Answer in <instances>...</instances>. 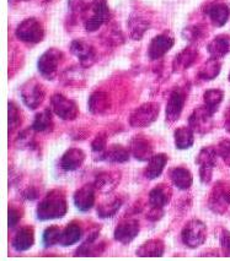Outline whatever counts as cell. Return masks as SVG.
<instances>
[{"label":"cell","instance_id":"cell-51","mask_svg":"<svg viewBox=\"0 0 230 261\" xmlns=\"http://www.w3.org/2000/svg\"><path fill=\"white\" fill-rule=\"evenodd\" d=\"M229 81H230V74H229Z\"/></svg>","mask_w":230,"mask_h":261},{"label":"cell","instance_id":"cell-47","mask_svg":"<svg viewBox=\"0 0 230 261\" xmlns=\"http://www.w3.org/2000/svg\"><path fill=\"white\" fill-rule=\"evenodd\" d=\"M22 198L25 200H29V201L37 200L38 198H40V191H38L37 188L29 187L22 191Z\"/></svg>","mask_w":230,"mask_h":261},{"label":"cell","instance_id":"cell-15","mask_svg":"<svg viewBox=\"0 0 230 261\" xmlns=\"http://www.w3.org/2000/svg\"><path fill=\"white\" fill-rule=\"evenodd\" d=\"M100 234V229L95 228L91 232H89L86 239L83 242L80 247H78L77 250L74 251L75 256H99L105 251L106 243L100 242L96 243Z\"/></svg>","mask_w":230,"mask_h":261},{"label":"cell","instance_id":"cell-46","mask_svg":"<svg viewBox=\"0 0 230 261\" xmlns=\"http://www.w3.org/2000/svg\"><path fill=\"white\" fill-rule=\"evenodd\" d=\"M21 218H22V212L15 206L10 205V207H9V227L15 228L19 224Z\"/></svg>","mask_w":230,"mask_h":261},{"label":"cell","instance_id":"cell-1","mask_svg":"<svg viewBox=\"0 0 230 261\" xmlns=\"http://www.w3.org/2000/svg\"><path fill=\"white\" fill-rule=\"evenodd\" d=\"M68 211L65 194L59 189L48 191L36 208V216L38 221H51L63 218Z\"/></svg>","mask_w":230,"mask_h":261},{"label":"cell","instance_id":"cell-38","mask_svg":"<svg viewBox=\"0 0 230 261\" xmlns=\"http://www.w3.org/2000/svg\"><path fill=\"white\" fill-rule=\"evenodd\" d=\"M107 150V134L104 132L99 133L98 135L94 138V140L91 141V151H93V156H94V161L96 162H100L104 159V154Z\"/></svg>","mask_w":230,"mask_h":261},{"label":"cell","instance_id":"cell-32","mask_svg":"<svg viewBox=\"0 0 230 261\" xmlns=\"http://www.w3.org/2000/svg\"><path fill=\"white\" fill-rule=\"evenodd\" d=\"M131 156V151L128 148L122 146V145L113 144L106 150L102 161L107 163H113V165H121V163L128 162Z\"/></svg>","mask_w":230,"mask_h":261},{"label":"cell","instance_id":"cell-43","mask_svg":"<svg viewBox=\"0 0 230 261\" xmlns=\"http://www.w3.org/2000/svg\"><path fill=\"white\" fill-rule=\"evenodd\" d=\"M218 156L224 161L226 166L230 167V140L229 139H224L218 144L217 146Z\"/></svg>","mask_w":230,"mask_h":261},{"label":"cell","instance_id":"cell-6","mask_svg":"<svg viewBox=\"0 0 230 261\" xmlns=\"http://www.w3.org/2000/svg\"><path fill=\"white\" fill-rule=\"evenodd\" d=\"M20 95L24 105L31 111H35L43 102L44 97H46V90L40 81H37L36 79H31L22 85Z\"/></svg>","mask_w":230,"mask_h":261},{"label":"cell","instance_id":"cell-42","mask_svg":"<svg viewBox=\"0 0 230 261\" xmlns=\"http://www.w3.org/2000/svg\"><path fill=\"white\" fill-rule=\"evenodd\" d=\"M21 121V114L17 106L14 102H9V132L14 133L17 127L20 126Z\"/></svg>","mask_w":230,"mask_h":261},{"label":"cell","instance_id":"cell-9","mask_svg":"<svg viewBox=\"0 0 230 261\" xmlns=\"http://www.w3.org/2000/svg\"><path fill=\"white\" fill-rule=\"evenodd\" d=\"M208 207L214 214L224 215L230 207V187L224 181H218L208 198Z\"/></svg>","mask_w":230,"mask_h":261},{"label":"cell","instance_id":"cell-37","mask_svg":"<svg viewBox=\"0 0 230 261\" xmlns=\"http://www.w3.org/2000/svg\"><path fill=\"white\" fill-rule=\"evenodd\" d=\"M224 98V92L222 90L218 89H212L205 91L203 95V105L207 107L213 114H216L218 111V107H219L220 103L223 102Z\"/></svg>","mask_w":230,"mask_h":261},{"label":"cell","instance_id":"cell-5","mask_svg":"<svg viewBox=\"0 0 230 261\" xmlns=\"http://www.w3.org/2000/svg\"><path fill=\"white\" fill-rule=\"evenodd\" d=\"M89 9L91 10V16L87 17L84 22L87 32L98 31L100 27L110 22L111 11L107 5V0H93Z\"/></svg>","mask_w":230,"mask_h":261},{"label":"cell","instance_id":"cell-30","mask_svg":"<svg viewBox=\"0 0 230 261\" xmlns=\"http://www.w3.org/2000/svg\"><path fill=\"white\" fill-rule=\"evenodd\" d=\"M111 107L110 96L104 91H95L89 97V112L93 114H104Z\"/></svg>","mask_w":230,"mask_h":261},{"label":"cell","instance_id":"cell-35","mask_svg":"<svg viewBox=\"0 0 230 261\" xmlns=\"http://www.w3.org/2000/svg\"><path fill=\"white\" fill-rule=\"evenodd\" d=\"M123 205V200L121 198H111L110 200H106L98 206V215L100 218L106 220V218H112L116 216L117 212L121 210Z\"/></svg>","mask_w":230,"mask_h":261},{"label":"cell","instance_id":"cell-39","mask_svg":"<svg viewBox=\"0 0 230 261\" xmlns=\"http://www.w3.org/2000/svg\"><path fill=\"white\" fill-rule=\"evenodd\" d=\"M62 229L58 226L47 227L42 233V245L44 248H52L56 244H59Z\"/></svg>","mask_w":230,"mask_h":261},{"label":"cell","instance_id":"cell-36","mask_svg":"<svg viewBox=\"0 0 230 261\" xmlns=\"http://www.w3.org/2000/svg\"><path fill=\"white\" fill-rule=\"evenodd\" d=\"M220 69H222V63L219 62V59L210 58L207 62L203 63L201 69H199L198 77L202 79L203 81L214 80L219 75Z\"/></svg>","mask_w":230,"mask_h":261},{"label":"cell","instance_id":"cell-25","mask_svg":"<svg viewBox=\"0 0 230 261\" xmlns=\"http://www.w3.org/2000/svg\"><path fill=\"white\" fill-rule=\"evenodd\" d=\"M169 157L166 153H156L151 156V159L148 161V166L144 171L145 178L149 180H154L162 175L164 172L166 165H168Z\"/></svg>","mask_w":230,"mask_h":261},{"label":"cell","instance_id":"cell-49","mask_svg":"<svg viewBox=\"0 0 230 261\" xmlns=\"http://www.w3.org/2000/svg\"><path fill=\"white\" fill-rule=\"evenodd\" d=\"M224 125H225V130L230 134V105L228 106L225 111V115H224Z\"/></svg>","mask_w":230,"mask_h":261},{"label":"cell","instance_id":"cell-3","mask_svg":"<svg viewBox=\"0 0 230 261\" xmlns=\"http://www.w3.org/2000/svg\"><path fill=\"white\" fill-rule=\"evenodd\" d=\"M15 36L21 42L27 44H37L44 37L43 25L36 17H30L17 25Z\"/></svg>","mask_w":230,"mask_h":261},{"label":"cell","instance_id":"cell-44","mask_svg":"<svg viewBox=\"0 0 230 261\" xmlns=\"http://www.w3.org/2000/svg\"><path fill=\"white\" fill-rule=\"evenodd\" d=\"M69 10L74 16H79L89 9L90 4H86L85 0H69Z\"/></svg>","mask_w":230,"mask_h":261},{"label":"cell","instance_id":"cell-10","mask_svg":"<svg viewBox=\"0 0 230 261\" xmlns=\"http://www.w3.org/2000/svg\"><path fill=\"white\" fill-rule=\"evenodd\" d=\"M51 107H52L51 109L57 117L65 121L77 119L78 113H79L77 103L64 95H62V93H54L51 97Z\"/></svg>","mask_w":230,"mask_h":261},{"label":"cell","instance_id":"cell-2","mask_svg":"<svg viewBox=\"0 0 230 261\" xmlns=\"http://www.w3.org/2000/svg\"><path fill=\"white\" fill-rule=\"evenodd\" d=\"M207 239V226L201 220H191L181 230V242L185 247L196 249L204 244Z\"/></svg>","mask_w":230,"mask_h":261},{"label":"cell","instance_id":"cell-29","mask_svg":"<svg viewBox=\"0 0 230 261\" xmlns=\"http://www.w3.org/2000/svg\"><path fill=\"white\" fill-rule=\"evenodd\" d=\"M207 15L210 17L212 25L216 27H223L229 20L230 9L224 3H217V4L211 5L208 8Z\"/></svg>","mask_w":230,"mask_h":261},{"label":"cell","instance_id":"cell-18","mask_svg":"<svg viewBox=\"0 0 230 261\" xmlns=\"http://www.w3.org/2000/svg\"><path fill=\"white\" fill-rule=\"evenodd\" d=\"M96 189L95 185L87 183L74 193L73 195V201H74L75 207L80 212H87L90 211L95 205L96 200Z\"/></svg>","mask_w":230,"mask_h":261},{"label":"cell","instance_id":"cell-40","mask_svg":"<svg viewBox=\"0 0 230 261\" xmlns=\"http://www.w3.org/2000/svg\"><path fill=\"white\" fill-rule=\"evenodd\" d=\"M33 130L30 126V129L24 130L22 133H20L19 138L16 139V145L19 148L22 150H37L38 145L35 140V136H33Z\"/></svg>","mask_w":230,"mask_h":261},{"label":"cell","instance_id":"cell-50","mask_svg":"<svg viewBox=\"0 0 230 261\" xmlns=\"http://www.w3.org/2000/svg\"><path fill=\"white\" fill-rule=\"evenodd\" d=\"M19 2H29V0H19Z\"/></svg>","mask_w":230,"mask_h":261},{"label":"cell","instance_id":"cell-8","mask_svg":"<svg viewBox=\"0 0 230 261\" xmlns=\"http://www.w3.org/2000/svg\"><path fill=\"white\" fill-rule=\"evenodd\" d=\"M63 59V53L57 48H50L40 57L37 69L41 76L46 80H53L58 72V66Z\"/></svg>","mask_w":230,"mask_h":261},{"label":"cell","instance_id":"cell-31","mask_svg":"<svg viewBox=\"0 0 230 261\" xmlns=\"http://www.w3.org/2000/svg\"><path fill=\"white\" fill-rule=\"evenodd\" d=\"M165 253V243L162 239H150L137 249L135 255L141 257H160Z\"/></svg>","mask_w":230,"mask_h":261},{"label":"cell","instance_id":"cell-23","mask_svg":"<svg viewBox=\"0 0 230 261\" xmlns=\"http://www.w3.org/2000/svg\"><path fill=\"white\" fill-rule=\"evenodd\" d=\"M199 56L198 50L196 49L193 45H189L181 50L180 53L175 57L174 62H172V69L175 72H181L190 69L193 64L196 63L197 58Z\"/></svg>","mask_w":230,"mask_h":261},{"label":"cell","instance_id":"cell-24","mask_svg":"<svg viewBox=\"0 0 230 261\" xmlns=\"http://www.w3.org/2000/svg\"><path fill=\"white\" fill-rule=\"evenodd\" d=\"M169 178L178 190H189L193 184L192 173L185 167H174V168H171L169 171Z\"/></svg>","mask_w":230,"mask_h":261},{"label":"cell","instance_id":"cell-27","mask_svg":"<svg viewBox=\"0 0 230 261\" xmlns=\"http://www.w3.org/2000/svg\"><path fill=\"white\" fill-rule=\"evenodd\" d=\"M230 48V38L226 35L216 36L207 45V51L211 58L222 59L228 54Z\"/></svg>","mask_w":230,"mask_h":261},{"label":"cell","instance_id":"cell-7","mask_svg":"<svg viewBox=\"0 0 230 261\" xmlns=\"http://www.w3.org/2000/svg\"><path fill=\"white\" fill-rule=\"evenodd\" d=\"M218 152L216 147H203L196 157V163L199 167V179L202 184H210L213 177V169L218 163Z\"/></svg>","mask_w":230,"mask_h":261},{"label":"cell","instance_id":"cell-16","mask_svg":"<svg viewBox=\"0 0 230 261\" xmlns=\"http://www.w3.org/2000/svg\"><path fill=\"white\" fill-rule=\"evenodd\" d=\"M175 39L168 33L155 36L148 45V58L150 60H159L174 47Z\"/></svg>","mask_w":230,"mask_h":261},{"label":"cell","instance_id":"cell-26","mask_svg":"<svg viewBox=\"0 0 230 261\" xmlns=\"http://www.w3.org/2000/svg\"><path fill=\"white\" fill-rule=\"evenodd\" d=\"M83 236L84 232L80 224L75 222V221H73V222L69 223L68 226L62 230L59 244L64 248L72 247V245L79 243L81 239H83Z\"/></svg>","mask_w":230,"mask_h":261},{"label":"cell","instance_id":"cell-28","mask_svg":"<svg viewBox=\"0 0 230 261\" xmlns=\"http://www.w3.org/2000/svg\"><path fill=\"white\" fill-rule=\"evenodd\" d=\"M128 30H129V37L134 41H141L144 37L145 32L149 30L150 23L149 21L145 20L141 15L132 14L128 17Z\"/></svg>","mask_w":230,"mask_h":261},{"label":"cell","instance_id":"cell-21","mask_svg":"<svg viewBox=\"0 0 230 261\" xmlns=\"http://www.w3.org/2000/svg\"><path fill=\"white\" fill-rule=\"evenodd\" d=\"M172 196V189L170 185L162 183L156 185L155 188H153L149 191V195H148V201H149V206L153 208H163L169 202L171 201Z\"/></svg>","mask_w":230,"mask_h":261},{"label":"cell","instance_id":"cell-22","mask_svg":"<svg viewBox=\"0 0 230 261\" xmlns=\"http://www.w3.org/2000/svg\"><path fill=\"white\" fill-rule=\"evenodd\" d=\"M33 244H35V229L31 226H24L17 229L11 242L14 250L19 253L27 251L33 247Z\"/></svg>","mask_w":230,"mask_h":261},{"label":"cell","instance_id":"cell-14","mask_svg":"<svg viewBox=\"0 0 230 261\" xmlns=\"http://www.w3.org/2000/svg\"><path fill=\"white\" fill-rule=\"evenodd\" d=\"M139 230H141V226H139L138 220L127 218V220H123L122 222L119 223V226L114 228L113 238L121 244H129L137 238Z\"/></svg>","mask_w":230,"mask_h":261},{"label":"cell","instance_id":"cell-4","mask_svg":"<svg viewBox=\"0 0 230 261\" xmlns=\"http://www.w3.org/2000/svg\"><path fill=\"white\" fill-rule=\"evenodd\" d=\"M160 114V106L156 102H147L139 106L129 115V125L132 127H147L151 125Z\"/></svg>","mask_w":230,"mask_h":261},{"label":"cell","instance_id":"cell-19","mask_svg":"<svg viewBox=\"0 0 230 261\" xmlns=\"http://www.w3.org/2000/svg\"><path fill=\"white\" fill-rule=\"evenodd\" d=\"M121 183V173L117 171H104L96 175L94 185L96 191L101 194H110Z\"/></svg>","mask_w":230,"mask_h":261},{"label":"cell","instance_id":"cell-34","mask_svg":"<svg viewBox=\"0 0 230 261\" xmlns=\"http://www.w3.org/2000/svg\"><path fill=\"white\" fill-rule=\"evenodd\" d=\"M174 140L178 150H189L195 144V132L190 126H181L175 130Z\"/></svg>","mask_w":230,"mask_h":261},{"label":"cell","instance_id":"cell-41","mask_svg":"<svg viewBox=\"0 0 230 261\" xmlns=\"http://www.w3.org/2000/svg\"><path fill=\"white\" fill-rule=\"evenodd\" d=\"M205 30L202 25H191L189 27H185L182 31V37L186 41L195 43V42L201 41L204 37Z\"/></svg>","mask_w":230,"mask_h":261},{"label":"cell","instance_id":"cell-45","mask_svg":"<svg viewBox=\"0 0 230 261\" xmlns=\"http://www.w3.org/2000/svg\"><path fill=\"white\" fill-rule=\"evenodd\" d=\"M219 243L224 256H230V232L228 229L220 230Z\"/></svg>","mask_w":230,"mask_h":261},{"label":"cell","instance_id":"cell-17","mask_svg":"<svg viewBox=\"0 0 230 261\" xmlns=\"http://www.w3.org/2000/svg\"><path fill=\"white\" fill-rule=\"evenodd\" d=\"M129 151L135 160L145 162L149 161L154 154L153 142L145 135H135L129 141Z\"/></svg>","mask_w":230,"mask_h":261},{"label":"cell","instance_id":"cell-11","mask_svg":"<svg viewBox=\"0 0 230 261\" xmlns=\"http://www.w3.org/2000/svg\"><path fill=\"white\" fill-rule=\"evenodd\" d=\"M213 113L205 106H198L189 117V126L195 134L204 135L213 127Z\"/></svg>","mask_w":230,"mask_h":261},{"label":"cell","instance_id":"cell-13","mask_svg":"<svg viewBox=\"0 0 230 261\" xmlns=\"http://www.w3.org/2000/svg\"><path fill=\"white\" fill-rule=\"evenodd\" d=\"M69 49L75 57L79 59L83 68H89L95 64L96 59H98V54H96L95 48L91 44L87 43L84 39H74L72 41Z\"/></svg>","mask_w":230,"mask_h":261},{"label":"cell","instance_id":"cell-12","mask_svg":"<svg viewBox=\"0 0 230 261\" xmlns=\"http://www.w3.org/2000/svg\"><path fill=\"white\" fill-rule=\"evenodd\" d=\"M185 102H186V91L180 87H176L170 92L169 96V101L166 103V121L169 123H175V121L180 119L181 114H182Z\"/></svg>","mask_w":230,"mask_h":261},{"label":"cell","instance_id":"cell-20","mask_svg":"<svg viewBox=\"0 0 230 261\" xmlns=\"http://www.w3.org/2000/svg\"><path fill=\"white\" fill-rule=\"evenodd\" d=\"M85 159L86 154L81 148L72 147L68 148L62 154L59 160V166L64 172H74L83 166V163L85 162Z\"/></svg>","mask_w":230,"mask_h":261},{"label":"cell","instance_id":"cell-48","mask_svg":"<svg viewBox=\"0 0 230 261\" xmlns=\"http://www.w3.org/2000/svg\"><path fill=\"white\" fill-rule=\"evenodd\" d=\"M163 216H164V210H163V208L150 207V211L148 212L147 218L151 221V222H156V221H159Z\"/></svg>","mask_w":230,"mask_h":261},{"label":"cell","instance_id":"cell-33","mask_svg":"<svg viewBox=\"0 0 230 261\" xmlns=\"http://www.w3.org/2000/svg\"><path fill=\"white\" fill-rule=\"evenodd\" d=\"M52 109L46 108L35 115L31 129L35 133H50L53 130Z\"/></svg>","mask_w":230,"mask_h":261}]
</instances>
